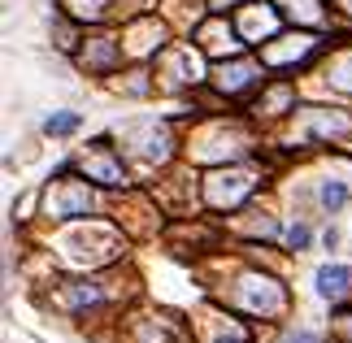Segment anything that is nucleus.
Returning <instances> with one entry per match:
<instances>
[{
	"instance_id": "obj_2",
	"label": "nucleus",
	"mask_w": 352,
	"mask_h": 343,
	"mask_svg": "<svg viewBox=\"0 0 352 343\" xmlns=\"http://www.w3.org/2000/svg\"><path fill=\"white\" fill-rule=\"evenodd\" d=\"M74 126H78L74 113H52V118H44V131H48V135H70Z\"/></svg>"
},
{
	"instance_id": "obj_3",
	"label": "nucleus",
	"mask_w": 352,
	"mask_h": 343,
	"mask_svg": "<svg viewBox=\"0 0 352 343\" xmlns=\"http://www.w3.org/2000/svg\"><path fill=\"white\" fill-rule=\"evenodd\" d=\"M322 204H327V209H344V204H348L344 183H327V187H322Z\"/></svg>"
},
{
	"instance_id": "obj_1",
	"label": "nucleus",
	"mask_w": 352,
	"mask_h": 343,
	"mask_svg": "<svg viewBox=\"0 0 352 343\" xmlns=\"http://www.w3.org/2000/svg\"><path fill=\"white\" fill-rule=\"evenodd\" d=\"M348 283H352V269L348 265H322L318 269V296L322 300H340L348 291Z\"/></svg>"
},
{
	"instance_id": "obj_4",
	"label": "nucleus",
	"mask_w": 352,
	"mask_h": 343,
	"mask_svg": "<svg viewBox=\"0 0 352 343\" xmlns=\"http://www.w3.org/2000/svg\"><path fill=\"white\" fill-rule=\"evenodd\" d=\"M287 243H292V248H305V243H309V230L305 226H292L287 230Z\"/></svg>"
},
{
	"instance_id": "obj_5",
	"label": "nucleus",
	"mask_w": 352,
	"mask_h": 343,
	"mask_svg": "<svg viewBox=\"0 0 352 343\" xmlns=\"http://www.w3.org/2000/svg\"><path fill=\"white\" fill-rule=\"evenodd\" d=\"M287 343H318V335H292Z\"/></svg>"
}]
</instances>
